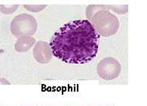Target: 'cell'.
<instances>
[{"label":"cell","instance_id":"1","mask_svg":"<svg viewBox=\"0 0 147 106\" xmlns=\"http://www.w3.org/2000/svg\"><path fill=\"white\" fill-rule=\"evenodd\" d=\"M100 34L88 20L69 21L51 38L53 55L67 64L82 65L92 61L98 52Z\"/></svg>","mask_w":147,"mask_h":106},{"label":"cell","instance_id":"2","mask_svg":"<svg viewBox=\"0 0 147 106\" xmlns=\"http://www.w3.org/2000/svg\"><path fill=\"white\" fill-rule=\"evenodd\" d=\"M88 18L92 20L93 26L97 29L99 33L106 37L115 34L119 27L118 18L107 10L99 11Z\"/></svg>","mask_w":147,"mask_h":106},{"label":"cell","instance_id":"3","mask_svg":"<svg viewBox=\"0 0 147 106\" xmlns=\"http://www.w3.org/2000/svg\"><path fill=\"white\" fill-rule=\"evenodd\" d=\"M36 19L28 14H19L11 23V31L16 37L34 34L36 31Z\"/></svg>","mask_w":147,"mask_h":106},{"label":"cell","instance_id":"4","mask_svg":"<svg viewBox=\"0 0 147 106\" xmlns=\"http://www.w3.org/2000/svg\"><path fill=\"white\" fill-rule=\"evenodd\" d=\"M121 65L113 58H107L97 65V73L104 80H113L116 78L121 72Z\"/></svg>","mask_w":147,"mask_h":106},{"label":"cell","instance_id":"5","mask_svg":"<svg viewBox=\"0 0 147 106\" xmlns=\"http://www.w3.org/2000/svg\"><path fill=\"white\" fill-rule=\"evenodd\" d=\"M35 39L30 37H22L18 40L15 45V49L18 52H25L30 48L31 46L34 43Z\"/></svg>","mask_w":147,"mask_h":106}]
</instances>
